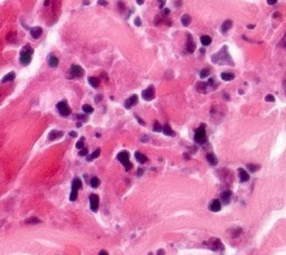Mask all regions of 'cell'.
Returning <instances> with one entry per match:
<instances>
[{"instance_id": "obj_1", "label": "cell", "mask_w": 286, "mask_h": 255, "mask_svg": "<svg viewBox=\"0 0 286 255\" xmlns=\"http://www.w3.org/2000/svg\"><path fill=\"white\" fill-rule=\"evenodd\" d=\"M211 60H212L215 64H219V65H222V64H225V65H228V64H229L231 66L235 65L233 58H231L230 55L228 54L227 46H224L218 53H216L215 55L211 56Z\"/></svg>"}, {"instance_id": "obj_2", "label": "cell", "mask_w": 286, "mask_h": 255, "mask_svg": "<svg viewBox=\"0 0 286 255\" xmlns=\"http://www.w3.org/2000/svg\"><path fill=\"white\" fill-rule=\"evenodd\" d=\"M33 53H34V49L30 46L22 47V51H20V62H22V65H28L30 63L31 57H33Z\"/></svg>"}, {"instance_id": "obj_3", "label": "cell", "mask_w": 286, "mask_h": 255, "mask_svg": "<svg viewBox=\"0 0 286 255\" xmlns=\"http://www.w3.org/2000/svg\"><path fill=\"white\" fill-rule=\"evenodd\" d=\"M195 141L199 145H204L207 141V134H206V125L201 124L200 127L196 130L195 133Z\"/></svg>"}, {"instance_id": "obj_4", "label": "cell", "mask_w": 286, "mask_h": 255, "mask_svg": "<svg viewBox=\"0 0 286 255\" xmlns=\"http://www.w3.org/2000/svg\"><path fill=\"white\" fill-rule=\"evenodd\" d=\"M117 160L123 165L126 171L132 169V163L130 162V154H129L128 151H121L117 154Z\"/></svg>"}, {"instance_id": "obj_5", "label": "cell", "mask_w": 286, "mask_h": 255, "mask_svg": "<svg viewBox=\"0 0 286 255\" xmlns=\"http://www.w3.org/2000/svg\"><path fill=\"white\" fill-rule=\"evenodd\" d=\"M81 188L82 180L79 178H74V180L72 181V191H71V196H69V199L72 201H75L77 199V191Z\"/></svg>"}, {"instance_id": "obj_6", "label": "cell", "mask_w": 286, "mask_h": 255, "mask_svg": "<svg viewBox=\"0 0 286 255\" xmlns=\"http://www.w3.org/2000/svg\"><path fill=\"white\" fill-rule=\"evenodd\" d=\"M57 110H58V112H59L60 115H63V116H68L69 114H71V107L68 106V104L65 102V101H62V102H59L58 104H57Z\"/></svg>"}, {"instance_id": "obj_7", "label": "cell", "mask_w": 286, "mask_h": 255, "mask_svg": "<svg viewBox=\"0 0 286 255\" xmlns=\"http://www.w3.org/2000/svg\"><path fill=\"white\" fill-rule=\"evenodd\" d=\"M84 75V69L78 66V65H73L71 69H69V76L72 78H77V77H82Z\"/></svg>"}, {"instance_id": "obj_8", "label": "cell", "mask_w": 286, "mask_h": 255, "mask_svg": "<svg viewBox=\"0 0 286 255\" xmlns=\"http://www.w3.org/2000/svg\"><path fill=\"white\" fill-rule=\"evenodd\" d=\"M154 96H155V92H154L153 85H150L148 89L142 92V98H144L145 101H151L154 98Z\"/></svg>"}, {"instance_id": "obj_9", "label": "cell", "mask_w": 286, "mask_h": 255, "mask_svg": "<svg viewBox=\"0 0 286 255\" xmlns=\"http://www.w3.org/2000/svg\"><path fill=\"white\" fill-rule=\"evenodd\" d=\"M90 205H91V209L93 212H96L98 209V205H100V198L97 195L95 194H91L90 195Z\"/></svg>"}, {"instance_id": "obj_10", "label": "cell", "mask_w": 286, "mask_h": 255, "mask_svg": "<svg viewBox=\"0 0 286 255\" xmlns=\"http://www.w3.org/2000/svg\"><path fill=\"white\" fill-rule=\"evenodd\" d=\"M195 49H196L195 40H193L191 35L187 34V46H186V51H188V53H193Z\"/></svg>"}, {"instance_id": "obj_11", "label": "cell", "mask_w": 286, "mask_h": 255, "mask_svg": "<svg viewBox=\"0 0 286 255\" xmlns=\"http://www.w3.org/2000/svg\"><path fill=\"white\" fill-rule=\"evenodd\" d=\"M137 102H139V98H137V94H134V95L130 96V98L124 102V106H125L126 109H131V107H133L134 105H137Z\"/></svg>"}, {"instance_id": "obj_12", "label": "cell", "mask_w": 286, "mask_h": 255, "mask_svg": "<svg viewBox=\"0 0 286 255\" xmlns=\"http://www.w3.org/2000/svg\"><path fill=\"white\" fill-rule=\"evenodd\" d=\"M209 247L214 251H219V250H224L221 242L217 239V238H212L211 241H209Z\"/></svg>"}, {"instance_id": "obj_13", "label": "cell", "mask_w": 286, "mask_h": 255, "mask_svg": "<svg viewBox=\"0 0 286 255\" xmlns=\"http://www.w3.org/2000/svg\"><path fill=\"white\" fill-rule=\"evenodd\" d=\"M209 209L211 212H219L221 209V204H220V200L219 199H214L211 201V204L209 205Z\"/></svg>"}, {"instance_id": "obj_14", "label": "cell", "mask_w": 286, "mask_h": 255, "mask_svg": "<svg viewBox=\"0 0 286 255\" xmlns=\"http://www.w3.org/2000/svg\"><path fill=\"white\" fill-rule=\"evenodd\" d=\"M238 174H239V180H240V183H246V181L249 180V174H248V172L245 169L239 168Z\"/></svg>"}, {"instance_id": "obj_15", "label": "cell", "mask_w": 286, "mask_h": 255, "mask_svg": "<svg viewBox=\"0 0 286 255\" xmlns=\"http://www.w3.org/2000/svg\"><path fill=\"white\" fill-rule=\"evenodd\" d=\"M64 136V132L63 131H57V130H53V131L48 134V140H57V139H59V138H62V136Z\"/></svg>"}, {"instance_id": "obj_16", "label": "cell", "mask_w": 286, "mask_h": 255, "mask_svg": "<svg viewBox=\"0 0 286 255\" xmlns=\"http://www.w3.org/2000/svg\"><path fill=\"white\" fill-rule=\"evenodd\" d=\"M30 35H31L33 38L37 39L43 35V29L40 27H34V28L30 29Z\"/></svg>"}, {"instance_id": "obj_17", "label": "cell", "mask_w": 286, "mask_h": 255, "mask_svg": "<svg viewBox=\"0 0 286 255\" xmlns=\"http://www.w3.org/2000/svg\"><path fill=\"white\" fill-rule=\"evenodd\" d=\"M220 198H221V200L225 203V204H228L231 199V191L230 190L222 191L221 195H220Z\"/></svg>"}, {"instance_id": "obj_18", "label": "cell", "mask_w": 286, "mask_h": 255, "mask_svg": "<svg viewBox=\"0 0 286 255\" xmlns=\"http://www.w3.org/2000/svg\"><path fill=\"white\" fill-rule=\"evenodd\" d=\"M221 80H224V81L226 82H230L233 81L234 78H235V74L234 73H228V72H224L221 73Z\"/></svg>"}, {"instance_id": "obj_19", "label": "cell", "mask_w": 286, "mask_h": 255, "mask_svg": "<svg viewBox=\"0 0 286 255\" xmlns=\"http://www.w3.org/2000/svg\"><path fill=\"white\" fill-rule=\"evenodd\" d=\"M15 77H16V74H15V72H10L8 73L7 75H4V78L1 80V83L2 84H4V83H8V82H11L15 80Z\"/></svg>"}, {"instance_id": "obj_20", "label": "cell", "mask_w": 286, "mask_h": 255, "mask_svg": "<svg viewBox=\"0 0 286 255\" xmlns=\"http://www.w3.org/2000/svg\"><path fill=\"white\" fill-rule=\"evenodd\" d=\"M231 26H233V21L231 20H226L224 24L221 25V33L222 34H227L228 33V30L231 28Z\"/></svg>"}, {"instance_id": "obj_21", "label": "cell", "mask_w": 286, "mask_h": 255, "mask_svg": "<svg viewBox=\"0 0 286 255\" xmlns=\"http://www.w3.org/2000/svg\"><path fill=\"white\" fill-rule=\"evenodd\" d=\"M207 160H208V162L210 163V166H217L218 159L214 153H208V154H207Z\"/></svg>"}, {"instance_id": "obj_22", "label": "cell", "mask_w": 286, "mask_h": 255, "mask_svg": "<svg viewBox=\"0 0 286 255\" xmlns=\"http://www.w3.org/2000/svg\"><path fill=\"white\" fill-rule=\"evenodd\" d=\"M48 65L51 67H57L58 66V58L54 55H51L48 57Z\"/></svg>"}, {"instance_id": "obj_23", "label": "cell", "mask_w": 286, "mask_h": 255, "mask_svg": "<svg viewBox=\"0 0 286 255\" xmlns=\"http://www.w3.org/2000/svg\"><path fill=\"white\" fill-rule=\"evenodd\" d=\"M162 131H163V133H164L166 136H175V133L173 132V130L171 129V127L169 125V124H166V125L163 127Z\"/></svg>"}, {"instance_id": "obj_24", "label": "cell", "mask_w": 286, "mask_h": 255, "mask_svg": "<svg viewBox=\"0 0 286 255\" xmlns=\"http://www.w3.org/2000/svg\"><path fill=\"white\" fill-rule=\"evenodd\" d=\"M134 156H135V159H137L140 163H145V162L148 161V157L144 156V154H142L141 152H135Z\"/></svg>"}, {"instance_id": "obj_25", "label": "cell", "mask_w": 286, "mask_h": 255, "mask_svg": "<svg viewBox=\"0 0 286 255\" xmlns=\"http://www.w3.org/2000/svg\"><path fill=\"white\" fill-rule=\"evenodd\" d=\"M88 83H90V85L92 87L97 89L98 85H100V80H98L97 77H88Z\"/></svg>"}, {"instance_id": "obj_26", "label": "cell", "mask_w": 286, "mask_h": 255, "mask_svg": "<svg viewBox=\"0 0 286 255\" xmlns=\"http://www.w3.org/2000/svg\"><path fill=\"white\" fill-rule=\"evenodd\" d=\"M200 42L204 46H208V45L211 44V38H210L209 36H207V35H204V36L200 37Z\"/></svg>"}, {"instance_id": "obj_27", "label": "cell", "mask_w": 286, "mask_h": 255, "mask_svg": "<svg viewBox=\"0 0 286 255\" xmlns=\"http://www.w3.org/2000/svg\"><path fill=\"white\" fill-rule=\"evenodd\" d=\"M190 22H191V17H190L189 15H183V16L181 17V24L183 26H189Z\"/></svg>"}, {"instance_id": "obj_28", "label": "cell", "mask_w": 286, "mask_h": 255, "mask_svg": "<svg viewBox=\"0 0 286 255\" xmlns=\"http://www.w3.org/2000/svg\"><path fill=\"white\" fill-rule=\"evenodd\" d=\"M100 154H101V149H96L94 152L91 154L90 157H87V161H92V160H94V159H96Z\"/></svg>"}, {"instance_id": "obj_29", "label": "cell", "mask_w": 286, "mask_h": 255, "mask_svg": "<svg viewBox=\"0 0 286 255\" xmlns=\"http://www.w3.org/2000/svg\"><path fill=\"white\" fill-rule=\"evenodd\" d=\"M100 183H101V181H100V179H98L97 177H93L90 181L91 187H93V188H97L98 186H100Z\"/></svg>"}, {"instance_id": "obj_30", "label": "cell", "mask_w": 286, "mask_h": 255, "mask_svg": "<svg viewBox=\"0 0 286 255\" xmlns=\"http://www.w3.org/2000/svg\"><path fill=\"white\" fill-rule=\"evenodd\" d=\"M246 167H247V169L249 170L250 172H255V171L259 170V168H261L259 165H254V163H248Z\"/></svg>"}, {"instance_id": "obj_31", "label": "cell", "mask_w": 286, "mask_h": 255, "mask_svg": "<svg viewBox=\"0 0 286 255\" xmlns=\"http://www.w3.org/2000/svg\"><path fill=\"white\" fill-rule=\"evenodd\" d=\"M210 74V69H208V68H205V69H201V72L199 73V76H200V78H206V77H208Z\"/></svg>"}, {"instance_id": "obj_32", "label": "cell", "mask_w": 286, "mask_h": 255, "mask_svg": "<svg viewBox=\"0 0 286 255\" xmlns=\"http://www.w3.org/2000/svg\"><path fill=\"white\" fill-rule=\"evenodd\" d=\"M82 109H83V111H84L85 113H87V114H90V113H93V112H94V109H93L91 105H88V104H84Z\"/></svg>"}, {"instance_id": "obj_33", "label": "cell", "mask_w": 286, "mask_h": 255, "mask_svg": "<svg viewBox=\"0 0 286 255\" xmlns=\"http://www.w3.org/2000/svg\"><path fill=\"white\" fill-rule=\"evenodd\" d=\"M206 87H207V84H206V83H204V82H200V83H198V84H197V89H198L199 92H204V93H205V92H206Z\"/></svg>"}, {"instance_id": "obj_34", "label": "cell", "mask_w": 286, "mask_h": 255, "mask_svg": "<svg viewBox=\"0 0 286 255\" xmlns=\"http://www.w3.org/2000/svg\"><path fill=\"white\" fill-rule=\"evenodd\" d=\"M153 131H155V132H160V131H162V127H161V124L159 123V122H154V125H153Z\"/></svg>"}, {"instance_id": "obj_35", "label": "cell", "mask_w": 286, "mask_h": 255, "mask_svg": "<svg viewBox=\"0 0 286 255\" xmlns=\"http://www.w3.org/2000/svg\"><path fill=\"white\" fill-rule=\"evenodd\" d=\"M84 140H85L84 138H81V140L77 141V143H76V148L77 149H79V150H81V149L84 148Z\"/></svg>"}, {"instance_id": "obj_36", "label": "cell", "mask_w": 286, "mask_h": 255, "mask_svg": "<svg viewBox=\"0 0 286 255\" xmlns=\"http://www.w3.org/2000/svg\"><path fill=\"white\" fill-rule=\"evenodd\" d=\"M26 223H27V224H37V223H40V219L33 217V218H29V219H27V221H26Z\"/></svg>"}, {"instance_id": "obj_37", "label": "cell", "mask_w": 286, "mask_h": 255, "mask_svg": "<svg viewBox=\"0 0 286 255\" xmlns=\"http://www.w3.org/2000/svg\"><path fill=\"white\" fill-rule=\"evenodd\" d=\"M87 153H88V150H87L86 148H83V149H81V151L78 152V154H79V157H85Z\"/></svg>"}, {"instance_id": "obj_38", "label": "cell", "mask_w": 286, "mask_h": 255, "mask_svg": "<svg viewBox=\"0 0 286 255\" xmlns=\"http://www.w3.org/2000/svg\"><path fill=\"white\" fill-rule=\"evenodd\" d=\"M265 101H266V102H274V101H275V98H274L272 94H268V95H266Z\"/></svg>"}, {"instance_id": "obj_39", "label": "cell", "mask_w": 286, "mask_h": 255, "mask_svg": "<svg viewBox=\"0 0 286 255\" xmlns=\"http://www.w3.org/2000/svg\"><path fill=\"white\" fill-rule=\"evenodd\" d=\"M157 1H158L159 8H163V7H164V4H166V1H167V0H157Z\"/></svg>"}, {"instance_id": "obj_40", "label": "cell", "mask_w": 286, "mask_h": 255, "mask_svg": "<svg viewBox=\"0 0 286 255\" xmlns=\"http://www.w3.org/2000/svg\"><path fill=\"white\" fill-rule=\"evenodd\" d=\"M97 4L100 6H107V1H105V0H98Z\"/></svg>"}, {"instance_id": "obj_41", "label": "cell", "mask_w": 286, "mask_h": 255, "mask_svg": "<svg viewBox=\"0 0 286 255\" xmlns=\"http://www.w3.org/2000/svg\"><path fill=\"white\" fill-rule=\"evenodd\" d=\"M134 24H135V26H141V19L137 17L135 18V20H134Z\"/></svg>"}, {"instance_id": "obj_42", "label": "cell", "mask_w": 286, "mask_h": 255, "mask_svg": "<svg viewBox=\"0 0 286 255\" xmlns=\"http://www.w3.org/2000/svg\"><path fill=\"white\" fill-rule=\"evenodd\" d=\"M277 1H278V0H267V4L272 6V4H276Z\"/></svg>"}, {"instance_id": "obj_43", "label": "cell", "mask_w": 286, "mask_h": 255, "mask_svg": "<svg viewBox=\"0 0 286 255\" xmlns=\"http://www.w3.org/2000/svg\"><path fill=\"white\" fill-rule=\"evenodd\" d=\"M77 119L84 120V121H86V120H87V116H84V115H77Z\"/></svg>"}, {"instance_id": "obj_44", "label": "cell", "mask_w": 286, "mask_h": 255, "mask_svg": "<svg viewBox=\"0 0 286 255\" xmlns=\"http://www.w3.org/2000/svg\"><path fill=\"white\" fill-rule=\"evenodd\" d=\"M69 136L76 138V136H77V133H76V132H74V131H73V132H69Z\"/></svg>"}, {"instance_id": "obj_45", "label": "cell", "mask_w": 286, "mask_h": 255, "mask_svg": "<svg viewBox=\"0 0 286 255\" xmlns=\"http://www.w3.org/2000/svg\"><path fill=\"white\" fill-rule=\"evenodd\" d=\"M135 118H137V121H139V122H140V123L142 124V125H144V122H143V121H142V120L140 119V118H139L137 115H135Z\"/></svg>"}, {"instance_id": "obj_46", "label": "cell", "mask_w": 286, "mask_h": 255, "mask_svg": "<svg viewBox=\"0 0 286 255\" xmlns=\"http://www.w3.org/2000/svg\"><path fill=\"white\" fill-rule=\"evenodd\" d=\"M119 7H120V10H123V9H124L123 2H119Z\"/></svg>"}, {"instance_id": "obj_47", "label": "cell", "mask_w": 286, "mask_h": 255, "mask_svg": "<svg viewBox=\"0 0 286 255\" xmlns=\"http://www.w3.org/2000/svg\"><path fill=\"white\" fill-rule=\"evenodd\" d=\"M169 13H170L169 9H164V10H163V15H164V16H166V15H169Z\"/></svg>"}, {"instance_id": "obj_48", "label": "cell", "mask_w": 286, "mask_h": 255, "mask_svg": "<svg viewBox=\"0 0 286 255\" xmlns=\"http://www.w3.org/2000/svg\"><path fill=\"white\" fill-rule=\"evenodd\" d=\"M137 4H144V0H135Z\"/></svg>"}, {"instance_id": "obj_49", "label": "cell", "mask_w": 286, "mask_h": 255, "mask_svg": "<svg viewBox=\"0 0 286 255\" xmlns=\"http://www.w3.org/2000/svg\"><path fill=\"white\" fill-rule=\"evenodd\" d=\"M157 255H164V251H163V250H159Z\"/></svg>"}, {"instance_id": "obj_50", "label": "cell", "mask_w": 286, "mask_h": 255, "mask_svg": "<svg viewBox=\"0 0 286 255\" xmlns=\"http://www.w3.org/2000/svg\"><path fill=\"white\" fill-rule=\"evenodd\" d=\"M146 140L149 141V136H143V138H142V140H141V141H142V142H145V141H146Z\"/></svg>"}, {"instance_id": "obj_51", "label": "cell", "mask_w": 286, "mask_h": 255, "mask_svg": "<svg viewBox=\"0 0 286 255\" xmlns=\"http://www.w3.org/2000/svg\"><path fill=\"white\" fill-rule=\"evenodd\" d=\"M98 255H108V254H107V252H106V251H101Z\"/></svg>"}, {"instance_id": "obj_52", "label": "cell", "mask_w": 286, "mask_h": 255, "mask_svg": "<svg viewBox=\"0 0 286 255\" xmlns=\"http://www.w3.org/2000/svg\"><path fill=\"white\" fill-rule=\"evenodd\" d=\"M142 172H143V170H142V169H140V170H139V171H137V174H139V176H141V174H142Z\"/></svg>"}, {"instance_id": "obj_53", "label": "cell", "mask_w": 286, "mask_h": 255, "mask_svg": "<svg viewBox=\"0 0 286 255\" xmlns=\"http://www.w3.org/2000/svg\"><path fill=\"white\" fill-rule=\"evenodd\" d=\"M254 27H255V26H254V25H249V26H248V28H249V29H253Z\"/></svg>"}, {"instance_id": "obj_54", "label": "cell", "mask_w": 286, "mask_h": 255, "mask_svg": "<svg viewBox=\"0 0 286 255\" xmlns=\"http://www.w3.org/2000/svg\"><path fill=\"white\" fill-rule=\"evenodd\" d=\"M48 4H49V0H46L45 1V6H48Z\"/></svg>"}, {"instance_id": "obj_55", "label": "cell", "mask_w": 286, "mask_h": 255, "mask_svg": "<svg viewBox=\"0 0 286 255\" xmlns=\"http://www.w3.org/2000/svg\"><path fill=\"white\" fill-rule=\"evenodd\" d=\"M284 87H285L286 89V77H285V80H284Z\"/></svg>"}, {"instance_id": "obj_56", "label": "cell", "mask_w": 286, "mask_h": 255, "mask_svg": "<svg viewBox=\"0 0 286 255\" xmlns=\"http://www.w3.org/2000/svg\"><path fill=\"white\" fill-rule=\"evenodd\" d=\"M83 4H90V1H84Z\"/></svg>"}]
</instances>
